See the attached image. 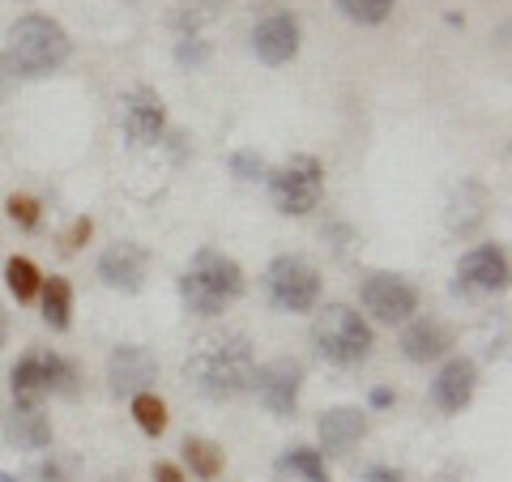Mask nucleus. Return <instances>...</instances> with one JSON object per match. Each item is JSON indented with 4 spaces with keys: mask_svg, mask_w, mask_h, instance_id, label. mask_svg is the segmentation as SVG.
<instances>
[{
    "mask_svg": "<svg viewBox=\"0 0 512 482\" xmlns=\"http://www.w3.org/2000/svg\"><path fill=\"white\" fill-rule=\"evenodd\" d=\"M180 295L197 316H222L231 303L244 295V269L227 252L201 248L180 278Z\"/></svg>",
    "mask_w": 512,
    "mask_h": 482,
    "instance_id": "nucleus-2",
    "label": "nucleus"
},
{
    "mask_svg": "<svg viewBox=\"0 0 512 482\" xmlns=\"http://www.w3.org/2000/svg\"><path fill=\"white\" fill-rule=\"evenodd\" d=\"M5 282H9V295L18 299V303H30L39 295V286H43V273L35 261H26V256H9V265H5Z\"/></svg>",
    "mask_w": 512,
    "mask_h": 482,
    "instance_id": "nucleus-23",
    "label": "nucleus"
},
{
    "mask_svg": "<svg viewBox=\"0 0 512 482\" xmlns=\"http://www.w3.org/2000/svg\"><path fill=\"white\" fill-rule=\"evenodd\" d=\"M363 482H406V474L393 470V465H372V470L363 474Z\"/></svg>",
    "mask_w": 512,
    "mask_h": 482,
    "instance_id": "nucleus-29",
    "label": "nucleus"
},
{
    "mask_svg": "<svg viewBox=\"0 0 512 482\" xmlns=\"http://www.w3.org/2000/svg\"><path fill=\"white\" fill-rule=\"evenodd\" d=\"M402 355L410 359V363H436V359H444L448 350L457 346V337H453V329L444 325L440 316H419V320H406V329H402Z\"/></svg>",
    "mask_w": 512,
    "mask_h": 482,
    "instance_id": "nucleus-14",
    "label": "nucleus"
},
{
    "mask_svg": "<svg viewBox=\"0 0 512 482\" xmlns=\"http://www.w3.org/2000/svg\"><path fill=\"white\" fill-rule=\"evenodd\" d=\"M90 235H94V222H90V218H77L73 227H69V235H64V252H77Z\"/></svg>",
    "mask_w": 512,
    "mask_h": 482,
    "instance_id": "nucleus-28",
    "label": "nucleus"
},
{
    "mask_svg": "<svg viewBox=\"0 0 512 482\" xmlns=\"http://www.w3.org/2000/svg\"><path fill=\"white\" fill-rule=\"evenodd\" d=\"M201 60H205V43L184 39V43H180V64H201Z\"/></svg>",
    "mask_w": 512,
    "mask_h": 482,
    "instance_id": "nucleus-31",
    "label": "nucleus"
},
{
    "mask_svg": "<svg viewBox=\"0 0 512 482\" xmlns=\"http://www.w3.org/2000/svg\"><path fill=\"white\" fill-rule=\"evenodd\" d=\"M39 295H43V320L52 329H69V320H73V286L64 282V278H47L39 286Z\"/></svg>",
    "mask_w": 512,
    "mask_h": 482,
    "instance_id": "nucleus-20",
    "label": "nucleus"
},
{
    "mask_svg": "<svg viewBox=\"0 0 512 482\" xmlns=\"http://www.w3.org/2000/svg\"><path fill=\"white\" fill-rule=\"evenodd\" d=\"M133 419H137V427L146 431V436H163V431H167V406H163V397L137 393L133 397Z\"/></svg>",
    "mask_w": 512,
    "mask_h": 482,
    "instance_id": "nucleus-24",
    "label": "nucleus"
},
{
    "mask_svg": "<svg viewBox=\"0 0 512 482\" xmlns=\"http://www.w3.org/2000/svg\"><path fill=\"white\" fill-rule=\"evenodd\" d=\"M252 52L261 56L265 64H286V60H295L299 52V22L291 18V13H269V18L256 22L252 30Z\"/></svg>",
    "mask_w": 512,
    "mask_h": 482,
    "instance_id": "nucleus-15",
    "label": "nucleus"
},
{
    "mask_svg": "<svg viewBox=\"0 0 512 482\" xmlns=\"http://www.w3.org/2000/svg\"><path fill=\"white\" fill-rule=\"evenodd\" d=\"M389 401H393L389 389H376V393H372V406H389Z\"/></svg>",
    "mask_w": 512,
    "mask_h": 482,
    "instance_id": "nucleus-33",
    "label": "nucleus"
},
{
    "mask_svg": "<svg viewBox=\"0 0 512 482\" xmlns=\"http://www.w3.org/2000/svg\"><path fill=\"white\" fill-rule=\"evenodd\" d=\"M124 133L133 146H154L167 133V107L150 86H137L124 94Z\"/></svg>",
    "mask_w": 512,
    "mask_h": 482,
    "instance_id": "nucleus-12",
    "label": "nucleus"
},
{
    "mask_svg": "<svg viewBox=\"0 0 512 482\" xmlns=\"http://www.w3.org/2000/svg\"><path fill=\"white\" fill-rule=\"evenodd\" d=\"M461 286L470 291H504L508 286V252L500 244H478L461 256Z\"/></svg>",
    "mask_w": 512,
    "mask_h": 482,
    "instance_id": "nucleus-16",
    "label": "nucleus"
},
{
    "mask_svg": "<svg viewBox=\"0 0 512 482\" xmlns=\"http://www.w3.org/2000/svg\"><path fill=\"white\" fill-rule=\"evenodd\" d=\"M5 337H9V325H5V312H0V346H5Z\"/></svg>",
    "mask_w": 512,
    "mask_h": 482,
    "instance_id": "nucleus-34",
    "label": "nucleus"
},
{
    "mask_svg": "<svg viewBox=\"0 0 512 482\" xmlns=\"http://www.w3.org/2000/svg\"><path fill=\"white\" fill-rule=\"evenodd\" d=\"M107 380H111V393L116 397H137L158 380V359L146 346H133V342L116 346L107 359Z\"/></svg>",
    "mask_w": 512,
    "mask_h": 482,
    "instance_id": "nucleus-11",
    "label": "nucleus"
},
{
    "mask_svg": "<svg viewBox=\"0 0 512 482\" xmlns=\"http://www.w3.org/2000/svg\"><path fill=\"white\" fill-rule=\"evenodd\" d=\"M265 291L282 312H312L320 299V273L303 256H278L265 269Z\"/></svg>",
    "mask_w": 512,
    "mask_h": 482,
    "instance_id": "nucleus-7",
    "label": "nucleus"
},
{
    "mask_svg": "<svg viewBox=\"0 0 512 482\" xmlns=\"http://www.w3.org/2000/svg\"><path fill=\"white\" fill-rule=\"evenodd\" d=\"M184 457H188V470L197 474V478H218L222 465H227L222 448L214 440H205V436H188L184 440Z\"/></svg>",
    "mask_w": 512,
    "mask_h": 482,
    "instance_id": "nucleus-22",
    "label": "nucleus"
},
{
    "mask_svg": "<svg viewBox=\"0 0 512 482\" xmlns=\"http://www.w3.org/2000/svg\"><path fill=\"white\" fill-rule=\"evenodd\" d=\"M487 210H491L487 188H483V184H461V188L453 192V201H448V227L466 235V231H474L478 222L487 218Z\"/></svg>",
    "mask_w": 512,
    "mask_h": 482,
    "instance_id": "nucleus-19",
    "label": "nucleus"
},
{
    "mask_svg": "<svg viewBox=\"0 0 512 482\" xmlns=\"http://www.w3.org/2000/svg\"><path fill=\"white\" fill-rule=\"evenodd\" d=\"M278 474L282 478H299V482H329L325 457H320L316 448H291V453L278 461Z\"/></svg>",
    "mask_w": 512,
    "mask_h": 482,
    "instance_id": "nucleus-21",
    "label": "nucleus"
},
{
    "mask_svg": "<svg viewBox=\"0 0 512 482\" xmlns=\"http://www.w3.org/2000/svg\"><path fill=\"white\" fill-rule=\"evenodd\" d=\"M73 43H69V30H64L56 18L47 13H26L9 26V64L13 73L22 77H43V73H56L64 60H69Z\"/></svg>",
    "mask_w": 512,
    "mask_h": 482,
    "instance_id": "nucleus-3",
    "label": "nucleus"
},
{
    "mask_svg": "<svg viewBox=\"0 0 512 482\" xmlns=\"http://www.w3.org/2000/svg\"><path fill=\"white\" fill-rule=\"evenodd\" d=\"M252 372H256L252 346H248V337H239V333L205 342L197 355L188 359V367H184V376L192 380V389L205 393V397H214V401H231L239 393H248L252 389Z\"/></svg>",
    "mask_w": 512,
    "mask_h": 482,
    "instance_id": "nucleus-1",
    "label": "nucleus"
},
{
    "mask_svg": "<svg viewBox=\"0 0 512 482\" xmlns=\"http://www.w3.org/2000/svg\"><path fill=\"white\" fill-rule=\"evenodd\" d=\"M154 482H188V478H184V470H180V465H171V461H158V465H154Z\"/></svg>",
    "mask_w": 512,
    "mask_h": 482,
    "instance_id": "nucleus-32",
    "label": "nucleus"
},
{
    "mask_svg": "<svg viewBox=\"0 0 512 482\" xmlns=\"http://www.w3.org/2000/svg\"><path fill=\"white\" fill-rule=\"evenodd\" d=\"M359 299L380 325H406L419 312V291L406 278H397V273H367L359 286Z\"/></svg>",
    "mask_w": 512,
    "mask_h": 482,
    "instance_id": "nucleus-8",
    "label": "nucleus"
},
{
    "mask_svg": "<svg viewBox=\"0 0 512 482\" xmlns=\"http://www.w3.org/2000/svg\"><path fill=\"white\" fill-rule=\"evenodd\" d=\"M5 210H9V218L18 222L22 231H35V227H39V218H43L39 201H35V197H26V192H13V197L5 201Z\"/></svg>",
    "mask_w": 512,
    "mask_h": 482,
    "instance_id": "nucleus-26",
    "label": "nucleus"
},
{
    "mask_svg": "<svg viewBox=\"0 0 512 482\" xmlns=\"http://www.w3.org/2000/svg\"><path fill=\"white\" fill-rule=\"evenodd\" d=\"M316 436H320L325 453H350V448L367 436V414L359 406H333L320 414Z\"/></svg>",
    "mask_w": 512,
    "mask_h": 482,
    "instance_id": "nucleus-17",
    "label": "nucleus"
},
{
    "mask_svg": "<svg viewBox=\"0 0 512 482\" xmlns=\"http://www.w3.org/2000/svg\"><path fill=\"white\" fill-rule=\"evenodd\" d=\"M5 436L18 448H47L52 444V419L39 406H13L5 414Z\"/></svg>",
    "mask_w": 512,
    "mask_h": 482,
    "instance_id": "nucleus-18",
    "label": "nucleus"
},
{
    "mask_svg": "<svg viewBox=\"0 0 512 482\" xmlns=\"http://www.w3.org/2000/svg\"><path fill=\"white\" fill-rule=\"evenodd\" d=\"M9 384H13V401H18V406H39V401L52 397V393L69 397L77 389V372L64 355H52V350H26V355L13 363Z\"/></svg>",
    "mask_w": 512,
    "mask_h": 482,
    "instance_id": "nucleus-5",
    "label": "nucleus"
},
{
    "mask_svg": "<svg viewBox=\"0 0 512 482\" xmlns=\"http://www.w3.org/2000/svg\"><path fill=\"white\" fill-rule=\"evenodd\" d=\"M231 171L239 175V180H261V175H265V163H261V154L239 150V154L231 158Z\"/></svg>",
    "mask_w": 512,
    "mask_h": 482,
    "instance_id": "nucleus-27",
    "label": "nucleus"
},
{
    "mask_svg": "<svg viewBox=\"0 0 512 482\" xmlns=\"http://www.w3.org/2000/svg\"><path fill=\"white\" fill-rule=\"evenodd\" d=\"M146 269H150V252L133 244V239H120V244H111L99 256L103 286H111V291H120V295H137L141 286H146Z\"/></svg>",
    "mask_w": 512,
    "mask_h": 482,
    "instance_id": "nucleus-10",
    "label": "nucleus"
},
{
    "mask_svg": "<svg viewBox=\"0 0 512 482\" xmlns=\"http://www.w3.org/2000/svg\"><path fill=\"white\" fill-rule=\"evenodd\" d=\"M13 82H18V73H13V64H9V56H0V103L13 94Z\"/></svg>",
    "mask_w": 512,
    "mask_h": 482,
    "instance_id": "nucleus-30",
    "label": "nucleus"
},
{
    "mask_svg": "<svg viewBox=\"0 0 512 482\" xmlns=\"http://www.w3.org/2000/svg\"><path fill=\"white\" fill-rule=\"evenodd\" d=\"M269 197H274L278 210L291 214V218L312 214L320 205V197H325V167H320L312 154L291 158L286 167H278L269 175Z\"/></svg>",
    "mask_w": 512,
    "mask_h": 482,
    "instance_id": "nucleus-6",
    "label": "nucleus"
},
{
    "mask_svg": "<svg viewBox=\"0 0 512 482\" xmlns=\"http://www.w3.org/2000/svg\"><path fill=\"white\" fill-rule=\"evenodd\" d=\"M312 342H316V355L333 363V367H359L376 346V333L372 325L346 303H329L325 312L316 316L312 325Z\"/></svg>",
    "mask_w": 512,
    "mask_h": 482,
    "instance_id": "nucleus-4",
    "label": "nucleus"
},
{
    "mask_svg": "<svg viewBox=\"0 0 512 482\" xmlns=\"http://www.w3.org/2000/svg\"><path fill=\"white\" fill-rule=\"evenodd\" d=\"M474 389H478L474 359H448L440 367V376L431 380V406L440 414H461L474 401Z\"/></svg>",
    "mask_w": 512,
    "mask_h": 482,
    "instance_id": "nucleus-13",
    "label": "nucleus"
},
{
    "mask_svg": "<svg viewBox=\"0 0 512 482\" xmlns=\"http://www.w3.org/2000/svg\"><path fill=\"white\" fill-rule=\"evenodd\" d=\"M252 389L261 397V406L278 419H291L299 406V389H303V363L299 359H269L252 372Z\"/></svg>",
    "mask_w": 512,
    "mask_h": 482,
    "instance_id": "nucleus-9",
    "label": "nucleus"
},
{
    "mask_svg": "<svg viewBox=\"0 0 512 482\" xmlns=\"http://www.w3.org/2000/svg\"><path fill=\"white\" fill-rule=\"evenodd\" d=\"M397 0H338V9L359 26H380L393 13Z\"/></svg>",
    "mask_w": 512,
    "mask_h": 482,
    "instance_id": "nucleus-25",
    "label": "nucleus"
}]
</instances>
